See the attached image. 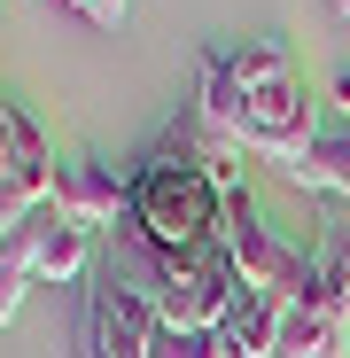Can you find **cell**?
Instances as JSON below:
<instances>
[{
  "mask_svg": "<svg viewBox=\"0 0 350 358\" xmlns=\"http://www.w3.org/2000/svg\"><path fill=\"white\" fill-rule=\"evenodd\" d=\"M335 8H342V16H350V0H335Z\"/></svg>",
  "mask_w": 350,
  "mask_h": 358,
  "instance_id": "4fadbf2b",
  "label": "cell"
},
{
  "mask_svg": "<svg viewBox=\"0 0 350 358\" xmlns=\"http://www.w3.org/2000/svg\"><path fill=\"white\" fill-rule=\"evenodd\" d=\"M342 335H350L342 304L327 296V280H312L304 296L280 304V327H272V350H265V358H350Z\"/></svg>",
  "mask_w": 350,
  "mask_h": 358,
  "instance_id": "8992f818",
  "label": "cell"
},
{
  "mask_svg": "<svg viewBox=\"0 0 350 358\" xmlns=\"http://www.w3.org/2000/svg\"><path fill=\"white\" fill-rule=\"evenodd\" d=\"M86 280V358H156V304L117 265H94Z\"/></svg>",
  "mask_w": 350,
  "mask_h": 358,
  "instance_id": "277c9868",
  "label": "cell"
},
{
  "mask_svg": "<svg viewBox=\"0 0 350 358\" xmlns=\"http://www.w3.org/2000/svg\"><path fill=\"white\" fill-rule=\"evenodd\" d=\"M218 250H226L233 280H242V288H265V296H304V288L319 280V257H312V250H296V242H280V234L257 218V203H249V187H242V179L226 187Z\"/></svg>",
  "mask_w": 350,
  "mask_h": 358,
  "instance_id": "3957f363",
  "label": "cell"
},
{
  "mask_svg": "<svg viewBox=\"0 0 350 358\" xmlns=\"http://www.w3.org/2000/svg\"><path fill=\"white\" fill-rule=\"evenodd\" d=\"M156 358H226L218 327H156Z\"/></svg>",
  "mask_w": 350,
  "mask_h": 358,
  "instance_id": "8fae6325",
  "label": "cell"
},
{
  "mask_svg": "<svg viewBox=\"0 0 350 358\" xmlns=\"http://www.w3.org/2000/svg\"><path fill=\"white\" fill-rule=\"evenodd\" d=\"M0 257H8L24 280H78V273H94V234L71 218V210H31L8 242H0Z\"/></svg>",
  "mask_w": 350,
  "mask_h": 358,
  "instance_id": "5b68a950",
  "label": "cell"
},
{
  "mask_svg": "<svg viewBox=\"0 0 350 358\" xmlns=\"http://www.w3.org/2000/svg\"><path fill=\"white\" fill-rule=\"evenodd\" d=\"M319 280H327V296L342 304V320H350V218L319 242Z\"/></svg>",
  "mask_w": 350,
  "mask_h": 358,
  "instance_id": "30bf717a",
  "label": "cell"
},
{
  "mask_svg": "<svg viewBox=\"0 0 350 358\" xmlns=\"http://www.w3.org/2000/svg\"><path fill=\"white\" fill-rule=\"evenodd\" d=\"M280 304H288V296H265V288H242V280H233L226 320H218L226 358H265V350H272V327H280Z\"/></svg>",
  "mask_w": 350,
  "mask_h": 358,
  "instance_id": "ba28073f",
  "label": "cell"
},
{
  "mask_svg": "<svg viewBox=\"0 0 350 358\" xmlns=\"http://www.w3.org/2000/svg\"><path fill=\"white\" fill-rule=\"evenodd\" d=\"M203 117L218 133H233L249 156H272L288 179L312 156V94L288 63V47H272V39L203 55Z\"/></svg>",
  "mask_w": 350,
  "mask_h": 358,
  "instance_id": "6da1fadb",
  "label": "cell"
},
{
  "mask_svg": "<svg viewBox=\"0 0 350 358\" xmlns=\"http://www.w3.org/2000/svg\"><path fill=\"white\" fill-rule=\"evenodd\" d=\"M296 187H327V195L350 203V133L312 141V156H304V171H296Z\"/></svg>",
  "mask_w": 350,
  "mask_h": 358,
  "instance_id": "9c48e42d",
  "label": "cell"
},
{
  "mask_svg": "<svg viewBox=\"0 0 350 358\" xmlns=\"http://www.w3.org/2000/svg\"><path fill=\"white\" fill-rule=\"evenodd\" d=\"M63 8H78L94 31H117V24H125V8H133V0H63Z\"/></svg>",
  "mask_w": 350,
  "mask_h": 358,
  "instance_id": "7c38bea8",
  "label": "cell"
},
{
  "mask_svg": "<svg viewBox=\"0 0 350 358\" xmlns=\"http://www.w3.org/2000/svg\"><path fill=\"white\" fill-rule=\"evenodd\" d=\"M226 187L233 171L210 164L195 141H156L125 171V226L156 250H210L226 218Z\"/></svg>",
  "mask_w": 350,
  "mask_h": 358,
  "instance_id": "7a4b0ae2",
  "label": "cell"
},
{
  "mask_svg": "<svg viewBox=\"0 0 350 358\" xmlns=\"http://www.w3.org/2000/svg\"><path fill=\"white\" fill-rule=\"evenodd\" d=\"M54 210H71L86 234L94 226H125V179L109 164H63L54 171Z\"/></svg>",
  "mask_w": 350,
  "mask_h": 358,
  "instance_id": "52a82bcc",
  "label": "cell"
}]
</instances>
